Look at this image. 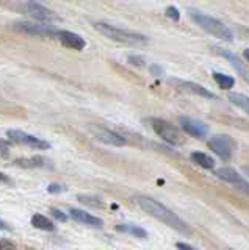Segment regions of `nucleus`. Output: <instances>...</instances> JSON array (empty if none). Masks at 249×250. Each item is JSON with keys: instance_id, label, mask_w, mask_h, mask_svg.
<instances>
[{"instance_id": "f257e3e1", "label": "nucleus", "mask_w": 249, "mask_h": 250, "mask_svg": "<svg viewBox=\"0 0 249 250\" xmlns=\"http://www.w3.org/2000/svg\"><path fill=\"white\" fill-rule=\"evenodd\" d=\"M134 202L141 208L144 213H147L149 216L155 217L157 221L166 224L171 229H174L176 231L182 233V234H191V229L188 227L185 221H182L176 213H173L169 208H166L163 203L157 202L152 197H147V195H135Z\"/></svg>"}, {"instance_id": "f03ea898", "label": "nucleus", "mask_w": 249, "mask_h": 250, "mask_svg": "<svg viewBox=\"0 0 249 250\" xmlns=\"http://www.w3.org/2000/svg\"><path fill=\"white\" fill-rule=\"evenodd\" d=\"M94 28L99 31L100 35H104L108 39H113L116 42L126 44V45H146L149 42V38L141 35V33H135V31H129L124 28H118L112 25V23L107 22H94L92 23Z\"/></svg>"}, {"instance_id": "7ed1b4c3", "label": "nucleus", "mask_w": 249, "mask_h": 250, "mask_svg": "<svg viewBox=\"0 0 249 250\" xmlns=\"http://www.w3.org/2000/svg\"><path fill=\"white\" fill-rule=\"evenodd\" d=\"M188 14L193 19V22H196L201 28H204L207 33H210L212 36L221 39V41H226V42L233 41L232 30L226 25V23H223L220 19L212 18V16H207V14L201 13L198 10H188Z\"/></svg>"}, {"instance_id": "20e7f679", "label": "nucleus", "mask_w": 249, "mask_h": 250, "mask_svg": "<svg viewBox=\"0 0 249 250\" xmlns=\"http://www.w3.org/2000/svg\"><path fill=\"white\" fill-rule=\"evenodd\" d=\"M149 124L152 130L157 133V135L166 141L168 144L171 146H183L185 139H183V135L181 133L176 125L169 124L163 119H149Z\"/></svg>"}, {"instance_id": "39448f33", "label": "nucleus", "mask_w": 249, "mask_h": 250, "mask_svg": "<svg viewBox=\"0 0 249 250\" xmlns=\"http://www.w3.org/2000/svg\"><path fill=\"white\" fill-rule=\"evenodd\" d=\"M6 136H8L11 143L18 144V146H27L32 148H38V150H47V148H50V144L47 141L40 139V138H36V136L22 131V130H8L6 131Z\"/></svg>"}, {"instance_id": "423d86ee", "label": "nucleus", "mask_w": 249, "mask_h": 250, "mask_svg": "<svg viewBox=\"0 0 249 250\" xmlns=\"http://www.w3.org/2000/svg\"><path fill=\"white\" fill-rule=\"evenodd\" d=\"M88 131L91 133L92 136H94L97 141L104 144H108V146H116V147H122L127 144V139L121 136L119 133L116 131H112L105 127H100V125H88Z\"/></svg>"}, {"instance_id": "0eeeda50", "label": "nucleus", "mask_w": 249, "mask_h": 250, "mask_svg": "<svg viewBox=\"0 0 249 250\" xmlns=\"http://www.w3.org/2000/svg\"><path fill=\"white\" fill-rule=\"evenodd\" d=\"M215 175L220 180H223V182L233 185L238 191H241V192H245L246 195H249V182H248L246 178L241 177V174H238L235 169L224 166V167L216 169Z\"/></svg>"}, {"instance_id": "6e6552de", "label": "nucleus", "mask_w": 249, "mask_h": 250, "mask_svg": "<svg viewBox=\"0 0 249 250\" xmlns=\"http://www.w3.org/2000/svg\"><path fill=\"white\" fill-rule=\"evenodd\" d=\"M14 28L18 31L33 36H58L60 30H57L50 23H33V22H16Z\"/></svg>"}, {"instance_id": "1a4fd4ad", "label": "nucleus", "mask_w": 249, "mask_h": 250, "mask_svg": "<svg viewBox=\"0 0 249 250\" xmlns=\"http://www.w3.org/2000/svg\"><path fill=\"white\" fill-rule=\"evenodd\" d=\"M208 148L212 150L213 153H216L220 158H223L224 161H227L232 158V150H233V141L229 138V136H226V135H216L213 138H210L208 139V143H207Z\"/></svg>"}, {"instance_id": "9d476101", "label": "nucleus", "mask_w": 249, "mask_h": 250, "mask_svg": "<svg viewBox=\"0 0 249 250\" xmlns=\"http://www.w3.org/2000/svg\"><path fill=\"white\" fill-rule=\"evenodd\" d=\"M24 10L25 13L36 21H40L43 23H50L53 21H58V16L53 13L49 8H45L44 5L38 3V2H25L24 3Z\"/></svg>"}, {"instance_id": "9b49d317", "label": "nucleus", "mask_w": 249, "mask_h": 250, "mask_svg": "<svg viewBox=\"0 0 249 250\" xmlns=\"http://www.w3.org/2000/svg\"><path fill=\"white\" fill-rule=\"evenodd\" d=\"M213 50L218 55H221L223 58H226V61H229V64L237 70V72L240 74V77L249 83V69L246 67L245 62L238 58L237 53H233V52H230L227 49H221V47H213Z\"/></svg>"}, {"instance_id": "f8f14e48", "label": "nucleus", "mask_w": 249, "mask_h": 250, "mask_svg": "<svg viewBox=\"0 0 249 250\" xmlns=\"http://www.w3.org/2000/svg\"><path fill=\"white\" fill-rule=\"evenodd\" d=\"M179 124L183 128L185 133H188L190 136L194 138H204L208 133V127L201 121L193 119V117H186V116H181L179 117Z\"/></svg>"}, {"instance_id": "ddd939ff", "label": "nucleus", "mask_w": 249, "mask_h": 250, "mask_svg": "<svg viewBox=\"0 0 249 250\" xmlns=\"http://www.w3.org/2000/svg\"><path fill=\"white\" fill-rule=\"evenodd\" d=\"M173 83L177 86L179 89H182L185 92H190L194 94V96H199V97H204V99H216V96L212 92L205 89L204 86H201L194 82H185V80H173Z\"/></svg>"}, {"instance_id": "4468645a", "label": "nucleus", "mask_w": 249, "mask_h": 250, "mask_svg": "<svg viewBox=\"0 0 249 250\" xmlns=\"http://www.w3.org/2000/svg\"><path fill=\"white\" fill-rule=\"evenodd\" d=\"M58 39L65 47H69V49H74V50H83L85 45H87V41H85L80 35L72 33V31H68V30H60Z\"/></svg>"}, {"instance_id": "2eb2a0df", "label": "nucleus", "mask_w": 249, "mask_h": 250, "mask_svg": "<svg viewBox=\"0 0 249 250\" xmlns=\"http://www.w3.org/2000/svg\"><path fill=\"white\" fill-rule=\"evenodd\" d=\"M69 216H71L75 222L83 224V225L97 227V229L104 227V221H102V219L92 216V214L87 213V211H82V209H77V208H71V209H69Z\"/></svg>"}, {"instance_id": "dca6fc26", "label": "nucleus", "mask_w": 249, "mask_h": 250, "mask_svg": "<svg viewBox=\"0 0 249 250\" xmlns=\"http://www.w3.org/2000/svg\"><path fill=\"white\" fill-rule=\"evenodd\" d=\"M116 231H121V233H129L132 236L139 238V239H146L147 238V231L141 227H136V225H132V224H124V225H116Z\"/></svg>"}, {"instance_id": "f3484780", "label": "nucleus", "mask_w": 249, "mask_h": 250, "mask_svg": "<svg viewBox=\"0 0 249 250\" xmlns=\"http://www.w3.org/2000/svg\"><path fill=\"white\" fill-rule=\"evenodd\" d=\"M14 164L19 167L24 169H36V167H43L45 166V160L43 156H33V158H19L14 161Z\"/></svg>"}, {"instance_id": "a211bd4d", "label": "nucleus", "mask_w": 249, "mask_h": 250, "mask_svg": "<svg viewBox=\"0 0 249 250\" xmlns=\"http://www.w3.org/2000/svg\"><path fill=\"white\" fill-rule=\"evenodd\" d=\"M191 160L196 163L198 166L204 167V169H215V160L204 152H193Z\"/></svg>"}, {"instance_id": "6ab92c4d", "label": "nucleus", "mask_w": 249, "mask_h": 250, "mask_svg": "<svg viewBox=\"0 0 249 250\" xmlns=\"http://www.w3.org/2000/svg\"><path fill=\"white\" fill-rule=\"evenodd\" d=\"M227 99L232 105H235L237 108L243 109V111L249 116V97L248 96L240 94V92H232V94H229Z\"/></svg>"}, {"instance_id": "aec40b11", "label": "nucleus", "mask_w": 249, "mask_h": 250, "mask_svg": "<svg viewBox=\"0 0 249 250\" xmlns=\"http://www.w3.org/2000/svg\"><path fill=\"white\" fill-rule=\"evenodd\" d=\"M32 225L38 230H44V231H53L55 230V224H52L47 217L43 214H33L32 217Z\"/></svg>"}, {"instance_id": "412c9836", "label": "nucleus", "mask_w": 249, "mask_h": 250, "mask_svg": "<svg viewBox=\"0 0 249 250\" xmlns=\"http://www.w3.org/2000/svg\"><path fill=\"white\" fill-rule=\"evenodd\" d=\"M213 80L216 82V84L220 86L221 89H230L233 84H235V78L230 75H226L221 72H213Z\"/></svg>"}, {"instance_id": "4be33fe9", "label": "nucleus", "mask_w": 249, "mask_h": 250, "mask_svg": "<svg viewBox=\"0 0 249 250\" xmlns=\"http://www.w3.org/2000/svg\"><path fill=\"white\" fill-rule=\"evenodd\" d=\"M79 202L83 203V205L91 207V208H102L104 207V202L102 199L96 197V195H79Z\"/></svg>"}, {"instance_id": "5701e85b", "label": "nucleus", "mask_w": 249, "mask_h": 250, "mask_svg": "<svg viewBox=\"0 0 249 250\" xmlns=\"http://www.w3.org/2000/svg\"><path fill=\"white\" fill-rule=\"evenodd\" d=\"M165 14H166V18H169L171 21H176L177 22L179 19H181V13H179V10H177L176 6H168Z\"/></svg>"}, {"instance_id": "b1692460", "label": "nucleus", "mask_w": 249, "mask_h": 250, "mask_svg": "<svg viewBox=\"0 0 249 250\" xmlns=\"http://www.w3.org/2000/svg\"><path fill=\"white\" fill-rule=\"evenodd\" d=\"M129 62L130 64H134V66H136V67H143L144 64H146V61H144V58L143 57H138V55H129Z\"/></svg>"}, {"instance_id": "393cba45", "label": "nucleus", "mask_w": 249, "mask_h": 250, "mask_svg": "<svg viewBox=\"0 0 249 250\" xmlns=\"http://www.w3.org/2000/svg\"><path fill=\"white\" fill-rule=\"evenodd\" d=\"M50 214L53 216V219H57V221H60V222H66L68 221V216L63 213V211H60L57 208H52L50 209Z\"/></svg>"}, {"instance_id": "a878e982", "label": "nucleus", "mask_w": 249, "mask_h": 250, "mask_svg": "<svg viewBox=\"0 0 249 250\" xmlns=\"http://www.w3.org/2000/svg\"><path fill=\"white\" fill-rule=\"evenodd\" d=\"M47 191H49L50 194H58V192H63V191H66V188H65V186H61V185L53 183V185H50V186L47 188Z\"/></svg>"}, {"instance_id": "bb28decb", "label": "nucleus", "mask_w": 249, "mask_h": 250, "mask_svg": "<svg viewBox=\"0 0 249 250\" xmlns=\"http://www.w3.org/2000/svg\"><path fill=\"white\" fill-rule=\"evenodd\" d=\"M0 250H16V247H14V244L11 241L2 239V241H0Z\"/></svg>"}, {"instance_id": "cd10ccee", "label": "nucleus", "mask_w": 249, "mask_h": 250, "mask_svg": "<svg viewBox=\"0 0 249 250\" xmlns=\"http://www.w3.org/2000/svg\"><path fill=\"white\" fill-rule=\"evenodd\" d=\"M176 247H177L179 250H198L196 247H193V246H190V244H186V242H177Z\"/></svg>"}, {"instance_id": "c85d7f7f", "label": "nucleus", "mask_w": 249, "mask_h": 250, "mask_svg": "<svg viewBox=\"0 0 249 250\" xmlns=\"http://www.w3.org/2000/svg\"><path fill=\"white\" fill-rule=\"evenodd\" d=\"M8 148H10L8 143H6L5 139H0V153L6 155V153H8Z\"/></svg>"}, {"instance_id": "c756f323", "label": "nucleus", "mask_w": 249, "mask_h": 250, "mask_svg": "<svg viewBox=\"0 0 249 250\" xmlns=\"http://www.w3.org/2000/svg\"><path fill=\"white\" fill-rule=\"evenodd\" d=\"M151 74L155 75V77H160V75H163V69L160 66H157V64H152L151 66Z\"/></svg>"}, {"instance_id": "7c9ffc66", "label": "nucleus", "mask_w": 249, "mask_h": 250, "mask_svg": "<svg viewBox=\"0 0 249 250\" xmlns=\"http://www.w3.org/2000/svg\"><path fill=\"white\" fill-rule=\"evenodd\" d=\"M0 230H3V231H11V227L3 222V221H0Z\"/></svg>"}, {"instance_id": "2f4dec72", "label": "nucleus", "mask_w": 249, "mask_h": 250, "mask_svg": "<svg viewBox=\"0 0 249 250\" xmlns=\"http://www.w3.org/2000/svg\"><path fill=\"white\" fill-rule=\"evenodd\" d=\"M243 58L249 62V49H245V52H243Z\"/></svg>"}, {"instance_id": "473e14b6", "label": "nucleus", "mask_w": 249, "mask_h": 250, "mask_svg": "<svg viewBox=\"0 0 249 250\" xmlns=\"http://www.w3.org/2000/svg\"><path fill=\"white\" fill-rule=\"evenodd\" d=\"M2 182H8V178H6V177L2 174V172H0V183H2Z\"/></svg>"}, {"instance_id": "72a5a7b5", "label": "nucleus", "mask_w": 249, "mask_h": 250, "mask_svg": "<svg viewBox=\"0 0 249 250\" xmlns=\"http://www.w3.org/2000/svg\"><path fill=\"white\" fill-rule=\"evenodd\" d=\"M229 250H232V249H229Z\"/></svg>"}]
</instances>
